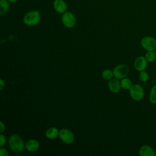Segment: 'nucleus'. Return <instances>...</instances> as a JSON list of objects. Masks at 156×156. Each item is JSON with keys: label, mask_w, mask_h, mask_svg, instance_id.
Returning <instances> with one entry per match:
<instances>
[{"label": "nucleus", "mask_w": 156, "mask_h": 156, "mask_svg": "<svg viewBox=\"0 0 156 156\" xmlns=\"http://www.w3.org/2000/svg\"><path fill=\"white\" fill-rule=\"evenodd\" d=\"M54 10L58 13L62 14L68 10V5L64 0H54L52 2Z\"/></svg>", "instance_id": "9"}, {"label": "nucleus", "mask_w": 156, "mask_h": 156, "mask_svg": "<svg viewBox=\"0 0 156 156\" xmlns=\"http://www.w3.org/2000/svg\"><path fill=\"white\" fill-rule=\"evenodd\" d=\"M120 83H121V88L123 89V90H129V89L133 85L132 80L130 79L126 78V77H124L123 79H122Z\"/></svg>", "instance_id": "15"}, {"label": "nucleus", "mask_w": 156, "mask_h": 156, "mask_svg": "<svg viewBox=\"0 0 156 156\" xmlns=\"http://www.w3.org/2000/svg\"><path fill=\"white\" fill-rule=\"evenodd\" d=\"M129 94L133 100L140 101L144 98V92L143 87L140 85L134 84L129 89Z\"/></svg>", "instance_id": "4"}, {"label": "nucleus", "mask_w": 156, "mask_h": 156, "mask_svg": "<svg viewBox=\"0 0 156 156\" xmlns=\"http://www.w3.org/2000/svg\"><path fill=\"white\" fill-rule=\"evenodd\" d=\"M155 156H156V151H155Z\"/></svg>", "instance_id": "26"}, {"label": "nucleus", "mask_w": 156, "mask_h": 156, "mask_svg": "<svg viewBox=\"0 0 156 156\" xmlns=\"http://www.w3.org/2000/svg\"><path fill=\"white\" fill-rule=\"evenodd\" d=\"M26 149L30 152H36L40 147V144L38 141L34 139L28 140L25 145Z\"/></svg>", "instance_id": "12"}, {"label": "nucleus", "mask_w": 156, "mask_h": 156, "mask_svg": "<svg viewBox=\"0 0 156 156\" xmlns=\"http://www.w3.org/2000/svg\"><path fill=\"white\" fill-rule=\"evenodd\" d=\"M6 143V138L2 133L0 135V146L2 147Z\"/></svg>", "instance_id": "20"}, {"label": "nucleus", "mask_w": 156, "mask_h": 156, "mask_svg": "<svg viewBox=\"0 0 156 156\" xmlns=\"http://www.w3.org/2000/svg\"><path fill=\"white\" fill-rule=\"evenodd\" d=\"M141 44L147 51H155L156 49V39L151 36L144 37L141 40Z\"/></svg>", "instance_id": "7"}, {"label": "nucleus", "mask_w": 156, "mask_h": 156, "mask_svg": "<svg viewBox=\"0 0 156 156\" xmlns=\"http://www.w3.org/2000/svg\"><path fill=\"white\" fill-rule=\"evenodd\" d=\"M154 52H155V54H156V49H155V51H154Z\"/></svg>", "instance_id": "25"}, {"label": "nucleus", "mask_w": 156, "mask_h": 156, "mask_svg": "<svg viewBox=\"0 0 156 156\" xmlns=\"http://www.w3.org/2000/svg\"><path fill=\"white\" fill-rule=\"evenodd\" d=\"M10 2L7 0H0V15H5L10 9Z\"/></svg>", "instance_id": "14"}, {"label": "nucleus", "mask_w": 156, "mask_h": 156, "mask_svg": "<svg viewBox=\"0 0 156 156\" xmlns=\"http://www.w3.org/2000/svg\"><path fill=\"white\" fill-rule=\"evenodd\" d=\"M0 124H1V133H2L5 130V125L3 124L2 121L0 122Z\"/></svg>", "instance_id": "23"}, {"label": "nucleus", "mask_w": 156, "mask_h": 156, "mask_svg": "<svg viewBox=\"0 0 156 156\" xmlns=\"http://www.w3.org/2000/svg\"><path fill=\"white\" fill-rule=\"evenodd\" d=\"M113 76V71L109 69H106L104 70L102 73V77L104 80H110L112 79Z\"/></svg>", "instance_id": "17"}, {"label": "nucleus", "mask_w": 156, "mask_h": 156, "mask_svg": "<svg viewBox=\"0 0 156 156\" xmlns=\"http://www.w3.org/2000/svg\"><path fill=\"white\" fill-rule=\"evenodd\" d=\"M10 3H15L18 0H7Z\"/></svg>", "instance_id": "24"}, {"label": "nucleus", "mask_w": 156, "mask_h": 156, "mask_svg": "<svg viewBox=\"0 0 156 156\" xmlns=\"http://www.w3.org/2000/svg\"><path fill=\"white\" fill-rule=\"evenodd\" d=\"M0 154L1 156H8L9 155V153L7 151V150L5 149L4 148H2V147L0 149Z\"/></svg>", "instance_id": "21"}, {"label": "nucleus", "mask_w": 156, "mask_h": 156, "mask_svg": "<svg viewBox=\"0 0 156 156\" xmlns=\"http://www.w3.org/2000/svg\"><path fill=\"white\" fill-rule=\"evenodd\" d=\"M147 63L146 58L144 56H138L136 57L133 63V66L135 69L138 71H144L147 66Z\"/></svg>", "instance_id": "8"}, {"label": "nucleus", "mask_w": 156, "mask_h": 156, "mask_svg": "<svg viewBox=\"0 0 156 156\" xmlns=\"http://www.w3.org/2000/svg\"><path fill=\"white\" fill-rule=\"evenodd\" d=\"M140 156H155V152L153 148L149 145H143L139 149Z\"/></svg>", "instance_id": "11"}, {"label": "nucleus", "mask_w": 156, "mask_h": 156, "mask_svg": "<svg viewBox=\"0 0 156 156\" xmlns=\"http://www.w3.org/2000/svg\"><path fill=\"white\" fill-rule=\"evenodd\" d=\"M23 23L27 26L37 25L41 21V13L38 10H32L27 12L23 16Z\"/></svg>", "instance_id": "1"}, {"label": "nucleus", "mask_w": 156, "mask_h": 156, "mask_svg": "<svg viewBox=\"0 0 156 156\" xmlns=\"http://www.w3.org/2000/svg\"><path fill=\"white\" fill-rule=\"evenodd\" d=\"M5 87V83L4 82V80L1 79L0 80V90H2Z\"/></svg>", "instance_id": "22"}, {"label": "nucleus", "mask_w": 156, "mask_h": 156, "mask_svg": "<svg viewBox=\"0 0 156 156\" xmlns=\"http://www.w3.org/2000/svg\"><path fill=\"white\" fill-rule=\"evenodd\" d=\"M144 57L148 62H153L156 59V54L154 51H147Z\"/></svg>", "instance_id": "18"}, {"label": "nucleus", "mask_w": 156, "mask_h": 156, "mask_svg": "<svg viewBox=\"0 0 156 156\" xmlns=\"http://www.w3.org/2000/svg\"><path fill=\"white\" fill-rule=\"evenodd\" d=\"M9 147L15 153L22 152L24 148V143L22 138L16 134L11 135L9 140Z\"/></svg>", "instance_id": "2"}, {"label": "nucleus", "mask_w": 156, "mask_h": 156, "mask_svg": "<svg viewBox=\"0 0 156 156\" xmlns=\"http://www.w3.org/2000/svg\"><path fill=\"white\" fill-rule=\"evenodd\" d=\"M129 72V66L126 64H119L114 68L113 70V76L118 79H122L126 77Z\"/></svg>", "instance_id": "6"}, {"label": "nucleus", "mask_w": 156, "mask_h": 156, "mask_svg": "<svg viewBox=\"0 0 156 156\" xmlns=\"http://www.w3.org/2000/svg\"><path fill=\"white\" fill-rule=\"evenodd\" d=\"M59 135V130L55 127H51L48 128L46 132L45 135L48 139L53 140L56 138Z\"/></svg>", "instance_id": "13"}, {"label": "nucleus", "mask_w": 156, "mask_h": 156, "mask_svg": "<svg viewBox=\"0 0 156 156\" xmlns=\"http://www.w3.org/2000/svg\"><path fill=\"white\" fill-rule=\"evenodd\" d=\"M61 21L63 26L68 29L74 27L76 24V18L74 14L68 10L62 14Z\"/></svg>", "instance_id": "3"}, {"label": "nucleus", "mask_w": 156, "mask_h": 156, "mask_svg": "<svg viewBox=\"0 0 156 156\" xmlns=\"http://www.w3.org/2000/svg\"><path fill=\"white\" fill-rule=\"evenodd\" d=\"M138 77L141 82H146L149 79V73L144 70L140 72Z\"/></svg>", "instance_id": "19"}, {"label": "nucleus", "mask_w": 156, "mask_h": 156, "mask_svg": "<svg viewBox=\"0 0 156 156\" xmlns=\"http://www.w3.org/2000/svg\"><path fill=\"white\" fill-rule=\"evenodd\" d=\"M149 101L152 104H156V85H154L151 89Z\"/></svg>", "instance_id": "16"}, {"label": "nucleus", "mask_w": 156, "mask_h": 156, "mask_svg": "<svg viewBox=\"0 0 156 156\" xmlns=\"http://www.w3.org/2000/svg\"><path fill=\"white\" fill-rule=\"evenodd\" d=\"M108 87L110 91L113 93H118L121 88V83L116 78L110 79L108 83Z\"/></svg>", "instance_id": "10"}, {"label": "nucleus", "mask_w": 156, "mask_h": 156, "mask_svg": "<svg viewBox=\"0 0 156 156\" xmlns=\"http://www.w3.org/2000/svg\"><path fill=\"white\" fill-rule=\"evenodd\" d=\"M58 137L63 143L67 144H72L75 138L72 131L66 128H63L59 130Z\"/></svg>", "instance_id": "5"}]
</instances>
